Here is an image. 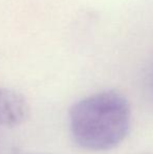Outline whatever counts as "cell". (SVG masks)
I'll return each mask as SVG.
<instances>
[{
    "label": "cell",
    "instance_id": "obj_1",
    "mask_svg": "<svg viewBox=\"0 0 153 154\" xmlns=\"http://www.w3.org/2000/svg\"><path fill=\"white\" fill-rule=\"evenodd\" d=\"M130 123V105L115 90L80 100L69 111L72 138L78 146L89 151H106L118 146L128 134Z\"/></svg>",
    "mask_w": 153,
    "mask_h": 154
},
{
    "label": "cell",
    "instance_id": "obj_2",
    "mask_svg": "<svg viewBox=\"0 0 153 154\" xmlns=\"http://www.w3.org/2000/svg\"><path fill=\"white\" fill-rule=\"evenodd\" d=\"M29 106L20 92L0 88V126L14 128L29 119Z\"/></svg>",
    "mask_w": 153,
    "mask_h": 154
}]
</instances>
